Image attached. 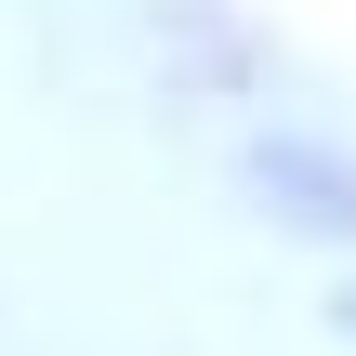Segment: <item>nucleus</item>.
<instances>
[{
  "label": "nucleus",
  "mask_w": 356,
  "mask_h": 356,
  "mask_svg": "<svg viewBox=\"0 0 356 356\" xmlns=\"http://www.w3.org/2000/svg\"><path fill=\"white\" fill-rule=\"evenodd\" d=\"M264 198H304L291 225H330V238L356 225V172H330V159H304V145H277V159H264Z\"/></svg>",
  "instance_id": "1"
},
{
  "label": "nucleus",
  "mask_w": 356,
  "mask_h": 356,
  "mask_svg": "<svg viewBox=\"0 0 356 356\" xmlns=\"http://www.w3.org/2000/svg\"><path fill=\"white\" fill-rule=\"evenodd\" d=\"M343 330H356V291H343Z\"/></svg>",
  "instance_id": "2"
}]
</instances>
